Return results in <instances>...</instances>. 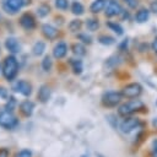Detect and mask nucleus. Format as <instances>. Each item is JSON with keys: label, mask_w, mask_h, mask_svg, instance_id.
<instances>
[{"label": "nucleus", "mask_w": 157, "mask_h": 157, "mask_svg": "<svg viewBox=\"0 0 157 157\" xmlns=\"http://www.w3.org/2000/svg\"><path fill=\"white\" fill-rule=\"evenodd\" d=\"M18 70H20V64H18L17 58L13 54L7 55L4 59L2 65H1V72H2L4 78L9 82H12L16 78Z\"/></svg>", "instance_id": "nucleus-1"}, {"label": "nucleus", "mask_w": 157, "mask_h": 157, "mask_svg": "<svg viewBox=\"0 0 157 157\" xmlns=\"http://www.w3.org/2000/svg\"><path fill=\"white\" fill-rule=\"evenodd\" d=\"M144 109H145L144 102L140 101V99L132 98V99H130V101H128V102H125V103L119 105L118 114L120 117L125 118V117H130V115H132V114H135L137 112H142Z\"/></svg>", "instance_id": "nucleus-2"}, {"label": "nucleus", "mask_w": 157, "mask_h": 157, "mask_svg": "<svg viewBox=\"0 0 157 157\" xmlns=\"http://www.w3.org/2000/svg\"><path fill=\"white\" fill-rule=\"evenodd\" d=\"M31 2L32 0H1V9L9 15H16L21 9Z\"/></svg>", "instance_id": "nucleus-3"}, {"label": "nucleus", "mask_w": 157, "mask_h": 157, "mask_svg": "<svg viewBox=\"0 0 157 157\" xmlns=\"http://www.w3.org/2000/svg\"><path fill=\"white\" fill-rule=\"evenodd\" d=\"M20 120L13 114V112H9L6 109L0 112V126L6 130H13L18 126Z\"/></svg>", "instance_id": "nucleus-4"}, {"label": "nucleus", "mask_w": 157, "mask_h": 157, "mask_svg": "<svg viewBox=\"0 0 157 157\" xmlns=\"http://www.w3.org/2000/svg\"><path fill=\"white\" fill-rule=\"evenodd\" d=\"M123 94L121 92H117V91H107L102 94V98H101V102L104 107L107 108H114L117 105L120 104L121 99H123Z\"/></svg>", "instance_id": "nucleus-5"}, {"label": "nucleus", "mask_w": 157, "mask_h": 157, "mask_svg": "<svg viewBox=\"0 0 157 157\" xmlns=\"http://www.w3.org/2000/svg\"><path fill=\"white\" fill-rule=\"evenodd\" d=\"M141 125H142V123H141V120L139 118H135V117H125V119L119 124V129L124 134H130L134 130L139 129Z\"/></svg>", "instance_id": "nucleus-6"}, {"label": "nucleus", "mask_w": 157, "mask_h": 157, "mask_svg": "<svg viewBox=\"0 0 157 157\" xmlns=\"http://www.w3.org/2000/svg\"><path fill=\"white\" fill-rule=\"evenodd\" d=\"M142 86L139 83V82H131V83H128L126 86L123 87L121 90V94L124 98H128V99H132V98H137L141 96L142 93Z\"/></svg>", "instance_id": "nucleus-7"}, {"label": "nucleus", "mask_w": 157, "mask_h": 157, "mask_svg": "<svg viewBox=\"0 0 157 157\" xmlns=\"http://www.w3.org/2000/svg\"><path fill=\"white\" fill-rule=\"evenodd\" d=\"M12 90H13V92H17V93L22 94L23 97H29L33 92L32 83L27 80H17L12 85Z\"/></svg>", "instance_id": "nucleus-8"}, {"label": "nucleus", "mask_w": 157, "mask_h": 157, "mask_svg": "<svg viewBox=\"0 0 157 157\" xmlns=\"http://www.w3.org/2000/svg\"><path fill=\"white\" fill-rule=\"evenodd\" d=\"M18 23L20 26L25 29V31H33L36 27H37V22H36V18L31 13V12H25L20 16L18 18Z\"/></svg>", "instance_id": "nucleus-9"}, {"label": "nucleus", "mask_w": 157, "mask_h": 157, "mask_svg": "<svg viewBox=\"0 0 157 157\" xmlns=\"http://www.w3.org/2000/svg\"><path fill=\"white\" fill-rule=\"evenodd\" d=\"M123 12V7L117 0H109L104 7V15L107 17H114Z\"/></svg>", "instance_id": "nucleus-10"}, {"label": "nucleus", "mask_w": 157, "mask_h": 157, "mask_svg": "<svg viewBox=\"0 0 157 157\" xmlns=\"http://www.w3.org/2000/svg\"><path fill=\"white\" fill-rule=\"evenodd\" d=\"M4 45L6 48V50L11 54H18L21 52V43L18 42V39L16 37H7L4 42Z\"/></svg>", "instance_id": "nucleus-11"}, {"label": "nucleus", "mask_w": 157, "mask_h": 157, "mask_svg": "<svg viewBox=\"0 0 157 157\" xmlns=\"http://www.w3.org/2000/svg\"><path fill=\"white\" fill-rule=\"evenodd\" d=\"M40 31H42V34L44 36V38H47L48 40H54V39H56L58 36H59L58 28L54 27V26L50 25V23H44V25H42Z\"/></svg>", "instance_id": "nucleus-12"}, {"label": "nucleus", "mask_w": 157, "mask_h": 157, "mask_svg": "<svg viewBox=\"0 0 157 157\" xmlns=\"http://www.w3.org/2000/svg\"><path fill=\"white\" fill-rule=\"evenodd\" d=\"M34 108H36V103H34L33 101H31V99H25V101H22V102L20 103V107H18L20 113H21L25 118L32 117V114H33V112H34Z\"/></svg>", "instance_id": "nucleus-13"}, {"label": "nucleus", "mask_w": 157, "mask_h": 157, "mask_svg": "<svg viewBox=\"0 0 157 157\" xmlns=\"http://www.w3.org/2000/svg\"><path fill=\"white\" fill-rule=\"evenodd\" d=\"M67 54V44L65 42H58L53 48V56L58 60L64 59Z\"/></svg>", "instance_id": "nucleus-14"}, {"label": "nucleus", "mask_w": 157, "mask_h": 157, "mask_svg": "<svg viewBox=\"0 0 157 157\" xmlns=\"http://www.w3.org/2000/svg\"><path fill=\"white\" fill-rule=\"evenodd\" d=\"M52 97V90L48 85H42L38 90V93H37V98L39 102L42 103H47Z\"/></svg>", "instance_id": "nucleus-15"}, {"label": "nucleus", "mask_w": 157, "mask_h": 157, "mask_svg": "<svg viewBox=\"0 0 157 157\" xmlns=\"http://www.w3.org/2000/svg\"><path fill=\"white\" fill-rule=\"evenodd\" d=\"M69 63L71 65V70L75 75H81L82 71H83V64H82V60L81 59H76V58H71L69 59Z\"/></svg>", "instance_id": "nucleus-16"}, {"label": "nucleus", "mask_w": 157, "mask_h": 157, "mask_svg": "<svg viewBox=\"0 0 157 157\" xmlns=\"http://www.w3.org/2000/svg\"><path fill=\"white\" fill-rule=\"evenodd\" d=\"M148 18H150V10L148 9L142 7V9L137 10V12L135 13V21L137 23H145Z\"/></svg>", "instance_id": "nucleus-17"}, {"label": "nucleus", "mask_w": 157, "mask_h": 157, "mask_svg": "<svg viewBox=\"0 0 157 157\" xmlns=\"http://www.w3.org/2000/svg\"><path fill=\"white\" fill-rule=\"evenodd\" d=\"M45 48H47V44L43 40H37L32 47V54L34 56H42L45 52Z\"/></svg>", "instance_id": "nucleus-18"}, {"label": "nucleus", "mask_w": 157, "mask_h": 157, "mask_svg": "<svg viewBox=\"0 0 157 157\" xmlns=\"http://www.w3.org/2000/svg\"><path fill=\"white\" fill-rule=\"evenodd\" d=\"M105 4H107V0H94L90 5V11L92 13H99L101 11L104 10Z\"/></svg>", "instance_id": "nucleus-19"}, {"label": "nucleus", "mask_w": 157, "mask_h": 157, "mask_svg": "<svg viewBox=\"0 0 157 157\" xmlns=\"http://www.w3.org/2000/svg\"><path fill=\"white\" fill-rule=\"evenodd\" d=\"M71 50H72L74 55H76L77 58H80V56H85V55H86V53H87L85 44H83V43H81V42L74 43V44L71 45Z\"/></svg>", "instance_id": "nucleus-20"}, {"label": "nucleus", "mask_w": 157, "mask_h": 157, "mask_svg": "<svg viewBox=\"0 0 157 157\" xmlns=\"http://www.w3.org/2000/svg\"><path fill=\"white\" fill-rule=\"evenodd\" d=\"M49 12H50V6H49V4H47V2H42V4L38 5L37 9H36V13H37L38 17H40V18L48 16Z\"/></svg>", "instance_id": "nucleus-21"}, {"label": "nucleus", "mask_w": 157, "mask_h": 157, "mask_svg": "<svg viewBox=\"0 0 157 157\" xmlns=\"http://www.w3.org/2000/svg\"><path fill=\"white\" fill-rule=\"evenodd\" d=\"M107 26H108V28H109L110 31H113L117 36H123V33H124V28H123V26H121L120 23L109 21V22H107Z\"/></svg>", "instance_id": "nucleus-22"}, {"label": "nucleus", "mask_w": 157, "mask_h": 157, "mask_svg": "<svg viewBox=\"0 0 157 157\" xmlns=\"http://www.w3.org/2000/svg\"><path fill=\"white\" fill-rule=\"evenodd\" d=\"M71 12L74 15H76V16H81L85 12V7L80 1H74L71 4Z\"/></svg>", "instance_id": "nucleus-23"}, {"label": "nucleus", "mask_w": 157, "mask_h": 157, "mask_svg": "<svg viewBox=\"0 0 157 157\" xmlns=\"http://www.w3.org/2000/svg\"><path fill=\"white\" fill-rule=\"evenodd\" d=\"M40 65H42V69L45 72L50 71L52 67H53V59H52V56L50 55H44L43 59H42V64Z\"/></svg>", "instance_id": "nucleus-24"}, {"label": "nucleus", "mask_w": 157, "mask_h": 157, "mask_svg": "<svg viewBox=\"0 0 157 157\" xmlns=\"http://www.w3.org/2000/svg\"><path fill=\"white\" fill-rule=\"evenodd\" d=\"M85 25H86V28L90 32H94V31H97L99 28V22L96 18H87L86 22H85Z\"/></svg>", "instance_id": "nucleus-25"}, {"label": "nucleus", "mask_w": 157, "mask_h": 157, "mask_svg": "<svg viewBox=\"0 0 157 157\" xmlns=\"http://www.w3.org/2000/svg\"><path fill=\"white\" fill-rule=\"evenodd\" d=\"M16 105H17V99L13 96H9L7 99H6V103H5L4 109H6L9 112H13L16 109Z\"/></svg>", "instance_id": "nucleus-26"}, {"label": "nucleus", "mask_w": 157, "mask_h": 157, "mask_svg": "<svg viewBox=\"0 0 157 157\" xmlns=\"http://www.w3.org/2000/svg\"><path fill=\"white\" fill-rule=\"evenodd\" d=\"M120 63H121V58H120L119 55H112V56H109V58L107 59V61H105V65L113 69V67L118 66Z\"/></svg>", "instance_id": "nucleus-27"}, {"label": "nucleus", "mask_w": 157, "mask_h": 157, "mask_svg": "<svg viewBox=\"0 0 157 157\" xmlns=\"http://www.w3.org/2000/svg\"><path fill=\"white\" fill-rule=\"evenodd\" d=\"M81 27H82V21L78 20V18L71 20L70 23H69V29H70V32H74V33L78 32L81 29Z\"/></svg>", "instance_id": "nucleus-28"}, {"label": "nucleus", "mask_w": 157, "mask_h": 157, "mask_svg": "<svg viewBox=\"0 0 157 157\" xmlns=\"http://www.w3.org/2000/svg\"><path fill=\"white\" fill-rule=\"evenodd\" d=\"M98 42L103 45H112L115 43V38L112 36H107V34H102L98 37Z\"/></svg>", "instance_id": "nucleus-29"}, {"label": "nucleus", "mask_w": 157, "mask_h": 157, "mask_svg": "<svg viewBox=\"0 0 157 157\" xmlns=\"http://www.w3.org/2000/svg\"><path fill=\"white\" fill-rule=\"evenodd\" d=\"M54 5L58 10L65 11L69 9V0H54Z\"/></svg>", "instance_id": "nucleus-30"}, {"label": "nucleus", "mask_w": 157, "mask_h": 157, "mask_svg": "<svg viewBox=\"0 0 157 157\" xmlns=\"http://www.w3.org/2000/svg\"><path fill=\"white\" fill-rule=\"evenodd\" d=\"M77 39L83 44H91L92 43V37L90 34H87V33H78L77 34Z\"/></svg>", "instance_id": "nucleus-31"}, {"label": "nucleus", "mask_w": 157, "mask_h": 157, "mask_svg": "<svg viewBox=\"0 0 157 157\" xmlns=\"http://www.w3.org/2000/svg\"><path fill=\"white\" fill-rule=\"evenodd\" d=\"M15 157H32V151L29 148H22L16 153Z\"/></svg>", "instance_id": "nucleus-32"}, {"label": "nucleus", "mask_w": 157, "mask_h": 157, "mask_svg": "<svg viewBox=\"0 0 157 157\" xmlns=\"http://www.w3.org/2000/svg\"><path fill=\"white\" fill-rule=\"evenodd\" d=\"M151 157H157V139H153L151 142Z\"/></svg>", "instance_id": "nucleus-33"}, {"label": "nucleus", "mask_w": 157, "mask_h": 157, "mask_svg": "<svg viewBox=\"0 0 157 157\" xmlns=\"http://www.w3.org/2000/svg\"><path fill=\"white\" fill-rule=\"evenodd\" d=\"M123 1H124L125 5H126L128 7H130V9H136L137 5H139V1H137V0H123Z\"/></svg>", "instance_id": "nucleus-34"}, {"label": "nucleus", "mask_w": 157, "mask_h": 157, "mask_svg": "<svg viewBox=\"0 0 157 157\" xmlns=\"http://www.w3.org/2000/svg\"><path fill=\"white\" fill-rule=\"evenodd\" d=\"M9 97V93H7V90L2 86H0V98L1 99H7Z\"/></svg>", "instance_id": "nucleus-35"}, {"label": "nucleus", "mask_w": 157, "mask_h": 157, "mask_svg": "<svg viewBox=\"0 0 157 157\" xmlns=\"http://www.w3.org/2000/svg\"><path fill=\"white\" fill-rule=\"evenodd\" d=\"M128 43H129V39H124V40L119 44V49H120L121 52L126 50V48H128Z\"/></svg>", "instance_id": "nucleus-36"}, {"label": "nucleus", "mask_w": 157, "mask_h": 157, "mask_svg": "<svg viewBox=\"0 0 157 157\" xmlns=\"http://www.w3.org/2000/svg\"><path fill=\"white\" fill-rule=\"evenodd\" d=\"M9 155H10V152L7 148H5V147L0 148V157H9Z\"/></svg>", "instance_id": "nucleus-37"}, {"label": "nucleus", "mask_w": 157, "mask_h": 157, "mask_svg": "<svg viewBox=\"0 0 157 157\" xmlns=\"http://www.w3.org/2000/svg\"><path fill=\"white\" fill-rule=\"evenodd\" d=\"M150 9H151V11H152V12L157 13V0L152 1V4H151V6H150Z\"/></svg>", "instance_id": "nucleus-38"}, {"label": "nucleus", "mask_w": 157, "mask_h": 157, "mask_svg": "<svg viewBox=\"0 0 157 157\" xmlns=\"http://www.w3.org/2000/svg\"><path fill=\"white\" fill-rule=\"evenodd\" d=\"M152 50H153L155 53H157V36H156V38H155L153 42H152Z\"/></svg>", "instance_id": "nucleus-39"}, {"label": "nucleus", "mask_w": 157, "mask_h": 157, "mask_svg": "<svg viewBox=\"0 0 157 157\" xmlns=\"http://www.w3.org/2000/svg\"><path fill=\"white\" fill-rule=\"evenodd\" d=\"M152 124H153V126H155V128H157V118H153Z\"/></svg>", "instance_id": "nucleus-40"}, {"label": "nucleus", "mask_w": 157, "mask_h": 157, "mask_svg": "<svg viewBox=\"0 0 157 157\" xmlns=\"http://www.w3.org/2000/svg\"><path fill=\"white\" fill-rule=\"evenodd\" d=\"M80 157H88V155H81Z\"/></svg>", "instance_id": "nucleus-41"}, {"label": "nucleus", "mask_w": 157, "mask_h": 157, "mask_svg": "<svg viewBox=\"0 0 157 157\" xmlns=\"http://www.w3.org/2000/svg\"><path fill=\"white\" fill-rule=\"evenodd\" d=\"M156 104H157V101H156Z\"/></svg>", "instance_id": "nucleus-42"}, {"label": "nucleus", "mask_w": 157, "mask_h": 157, "mask_svg": "<svg viewBox=\"0 0 157 157\" xmlns=\"http://www.w3.org/2000/svg\"><path fill=\"white\" fill-rule=\"evenodd\" d=\"M0 70H1V66H0Z\"/></svg>", "instance_id": "nucleus-43"}, {"label": "nucleus", "mask_w": 157, "mask_h": 157, "mask_svg": "<svg viewBox=\"0 0 157 157\" xmlns=\"http://www.w3.org/2000/svg\"><path fill=\"white\" fill-rule=\"evenodd\" d=\"M0 18H1V17H0Z\"/></svg>", "instance_id": "nucleus-44"}]
</instances>
